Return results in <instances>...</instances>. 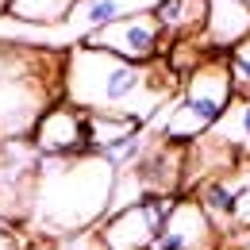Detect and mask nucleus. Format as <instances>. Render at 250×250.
<instances>
[{
    "instance_id": "obj_11",
    "label": "nucleus",
    "mask_w": 250,
    "mask_h": 250,
    "mask_svg": "<svg viewBox=\"0 0 250 250\" xmlns=\"http://www.w3.org/2000/svg\"><path fill=\"white\" fill-rule=\"evenodd\" d=\"M208 139L216 143L219 150H227L239 166L250 162V96L235 93L231 108L216 120V127L208 131Z\"/></svg>"
},
{
    "instance_id": "obj_4",
    "label": "nucleus",
    "mask_w": 250,
    "mask_h": 250,
    "mask_svg": "<svg viewBox=\"0 0 250 250\" xmlns=\"http://www.w3.org/2000/svg\"><path fill=\"white\" fill-rule=\"evenodd\" d=\"M231 100H235V77H231L227 54H208L181 81L166 116L158 120V139L177 143V146L204 139L216 127V120L231 108Z\"/></svg>"
},
{
    "instance_id": "obj_6",
    "label": "nucleus",
    "mask_w": 250,
    "mask_h": 250,
    "mask_svg": "<svg viewBox=\"0 0 250 250\" xmlns=\"http://www.w3.org/2000/svg\"><path fill=\"white\" fill-rule=\"evenodd\" d=\"M85 46H96V50H108L116 58L146 65V62L166 58L169 39H166V31H162L154 12H131V16H120L116 23L85 35Z\"/></svg>"
},
{
    "instance_id": "obj_8",
    "label": "nucleus",
    "mask_w": 250,
    "mask_h": 250,
    "mask_svg": "<svg viewBox=\"0 0 250 250\" xmlns=\"http://www.w3.org/2000/svg\"><path fill=\"white\" fill-rule=\"evenodd\" d=\"M150 250H219V231L192 196H177V204Z\"/></svg>"
},
{
    "instance_id": "obj_9",
    "label": "nucleus",
    "mask_w": 250,
    "mask_h": 250,
    "mask_svg": "<svg viewBox=\"0 0 250 250\" xmlns=\"http://www.w3.org/2000/svg\"><path fill=\"white\" fill-rule=\"evenodd\" d=\"M250 35V0H208V27H204V46L227 54Z\"/></svg>"
},
{
    "instance_id": "obj_17",
    "label": "nucleus",
    "mask_w": 250,
    "mask_h": 250,
    "mask_svg": "<svg viewBox=\"0 0 250 250\" xmlns=\"http://www.w3.org/2000/svg\"><path fill=\"white\" fill-rule=\"evenodd\" d=\"M223 250H239V247H235V243H231V247H223Z\"/></svg>"
},
{
    "instance_id": "obj_5",
    "label": "nucleus",
    "mask_w": 250,
    "mask_h": 250,
    "mask_svg": "<svg viewBox=\"0 0 250 250\" xmlns=\"http://www.w3.org/2000/svg\"><path fill=\"white\" fill-rule=\"evenodd\" d=\"M173 204H177V196H143L120 212H112L96 231L100 250H150L173 212Z\"/></svg>"
},
{
    "instance_id": "obj_12",
    "label": "nucleus",
    "mask_w": 250,
    "mask_h": 250,
    "mask_svg": "<svg viewBox=\"0 0 250 250\" xmlns=\"http://www.w3.org/2000/svg\"><path fill=\"white\" fill-rule=\"evenodd\" d=\"M81 0H8V16L23 23H62Z\"/></svg>"
},
{
    "instance_id": "obj_16",
    "label": "nucleus",
    "mask_w": 250,
    "mask_h": 250,
    "mask_svg": "<svg viewBox=\"0 0 250 250\" xmlns=\"http://www.w3.org/2000/svg\"><path fill=\"white\" fill-rule=\"evenodd\" d=\"M235 247H239V250H250V227H247V231H239V235H235Z\"/></svg>"
},
{
    "instance_id": "obj_3",
    "label": "nucleus",
    "mask_w": 250,
    "mask_h": 250,
    "mask_svg": "<svg viewBox=\"0 0 250 250\" xmlns=\"http://www.w3.org/2000/svg\"><path fill=\"white\" fill-rule=\"evenodd\" d=\"M62 100V58L50 65L31 46L0 42V146L31 135L42 112Z\"/></svg>"
},
{
    "instance_id": "obj_18",
    "label": "nucleus",
    "mask_w": 250,
    "mask_h": 250,
    "mask_svg": "<svg viewBox=\"0 0 250 250\" xmlns=\"http://www.w3.org/2000/svg\"><path fill=\"white\" fill-rule=\"evenodd\" d=\"M69 250H81V243H77V247H69Z\"/></svg>"
},
{
    "instance_id": "obj_10",
    "label": "nucleus",
    "mask_w": 250,
    "mask_h": 250,
    "mask_svg": "<svg viewBox=\"0 0 250 250\" xmlns=\"http://www.w3.org/2000/svg\"><path fill=\"white\" fill-rule=\"evenodd\" d=\"M154 16L162 23V31L173 42H188V39H204L208 27V0H158Z\"/></svg>"
},
{
    "instance_id": "obj_2",
    "label": "nucleus",
    "mask_w": 250,
    "mask_h": 250,
    "mask_svg": "<svg viewBox=\"0 0 250 250\" xmlns=\"http://www.w3.org/2000/svg\"><path fill=\"white\" fill-rule=\"evenodd\" d=\"M116 169L100 154L39 158L27 216L46 235H77L112 216Z\"/></svg>"
},
{
    "instance_id": "obj_7",
    "label": "nucleus",
    "mask_w": 250,
    "mask_h": 250,
    "mask_svg": "<svg viewBox=\"0 0 250 250\" xmlns=\"http://www.w3.org/2000/svg\"><path fill=\"white\" fill-rule=\"evenodd\" d=\"M31 146L35 158H81L93 154V143H89V112L73 108V104H50L42 112L39 127L31 131Z\"/></svg>"
},
{
    "instance_id": "obj_15",
    "label": "nucleus",
    "mask_w": 250,
    "mask_h": 250,
    "mask_svg": "<svg viewBox=\"0 0 250 250\" xmlns=\"http://www.w3.org/2000/svg\"><path fill=\"white\" fill-rule=\"evenodd\" d=\"M0 250H23V239H20L8 223H0Z\"/></svg>"
},
{
    "instance_id": "obj_13",
    "label": "nucleus",
    "mask_w": 250,
    "mask_h": 250,
    "mask_svg": "<svg viewBox=\"0 0 250 250\" xmlns=\"http://www.w3.org/2000/svg\"><path fill=\"white\" fill-rule=\"evenodd\" d=\"M124 12V0H81L77 4V20L89 27V35L100 31V27H108V23H116Z\"/></svg>"
},
{
    "instance_id": "obj_1",
    "label": "nucleus",
    "mask_w": 250,
    "mask_h": 250,
    "mask_svg": "<svg viewBox=\"0 0 250 250\" xmlns=\"http://www.w3.org/2000/svg\"><path fill=\"white\" fill-rule=\"evenodd\" d=\"M181 77L158 62H127L96 46H73L62 58V100L89 116H120L146 124L177 96Z\"/></svg>"
},
{
    "instance_id": "obj_14",
    "label": "nucleus",
    "mask_w": 250,
    "mask_h": 250,
    "mask_svg": "<svg viewBox=\"0 0 250 250\" xmlns=\"http://www.w3.org/2000/svg\"><path fill=\"white\" fill-rule=\"evenodd\" d=\"M227 65H231V77H235V93L250 96V35L227 50Z\"/></svg>"
}]
</instances>
